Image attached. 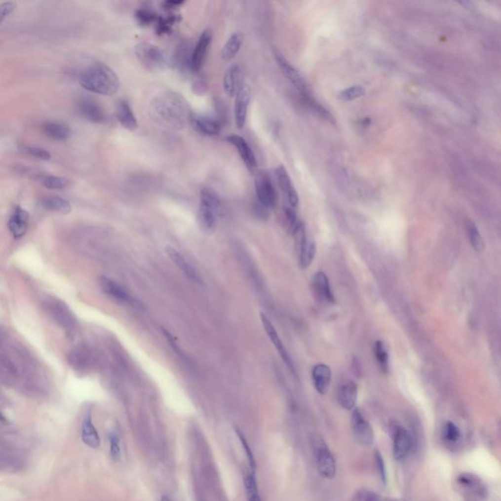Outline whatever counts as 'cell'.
Masks as SVG:
<instances>
[{
  "mask_svg": "<svg viewBox=\"0 0 501 501\" xmlns=\"http://www.w3.org/2000/svg\"><path fill=\"white\" fill-rule=\"evenodd\" d=\"M42 206L48 211L58 212L61 214H69L72 210L70 203L67 200L59 197L45 198L42 201Z\"/></svg>",
  "mask_w": 501,
  "mask_h": 501,
  "instance_id": "obj_31",
  "label": "cell"
},
{
  "mask_svg": "<svg viewBox=\"0 0 501 501\" xmlns=\"http://www.w3.org/2000/svg\"><path fill=\"white\" fill-rule=\"evenodd\" d=\"M109 444L112 459L114 461H118L120 459V443L119 437L116 433L109 434Z\"/></svg>",
  "mask_w": 501,
  "mask_h": 501,
  "instance_id": "obj_38",
  "label": "cell"
},
{
  "mask_svg": "<svg viewBox=\"0 0 501 501\" xmlns=\"http://www.w3.org/2000/svg\"><path fill=\"white\" fill-rule=\"evenodd\" d=\"M135 18H136V21L139 23V25H141L143 27L149 26V25L157 22L159 19L154 12H152L148 9L137 10L135 13Z\"/></svg>",
  "mask_w": 501,
  "mask_h": 501,
  "instance_id": "obj_34",
  "label": "cell"
},
{
  "mask_svg": "<svg viewBox=\"0 0 501 501\" xmlns=\"http://www.w3.org/2000/svg\"><path fill=\"white\" fill-rule=\"evenodd\" d=\"M78 111L86 119L94 123H103L107 120V115L101 105L90 98H84L79 101Z\"/></svg>",
  "mask_w": 501,
  "mask_h": 501,
  "instance_id": "obj_16",
  "label": "cell"
},
{
  "mask_svg": "<svg viewBox=\"0 0 501 501\" xmlns=\"http://www.w3.org/2000/svg\"><path fill=\"white\" fill-rule=\"evenodd\" d=\"M261 321L263 323V326L267 332V334L269 336V338L270 339L271 343L273 344V346L275 347L276 350L278 351L282 360L284 361V363L287 365V367L289 368V370L295 374V367H294V363L292 361V358L289 354V352L287 351L285 346L283 345L280 337H279L278 333L275 329V327L273 326L272 322L269 319V317L265 314V313H261Z\"/></svg>",
  "mask_w": 501,
  "mask_h": 501,
  "instance_id": "obj_10",
  "label": "cell"
},
{
  "mask_svg": "<svg viewBox=\"0 0 501 501\" xmlns=\"http://www.w3.org/2000/svg\"><path fill=\"white\" fill-rule=\"evenodd\" d=\"M43 131L47 136L56 140H66L71 136L70 127L64 123L56 121L46 122L43 125Z\"/></svg>",
  "mask_w": 501,
  "mask_h": 501,
  "instance_id": "obj_28",
  "label": "cell"
},
{
  "mask_svg": "<svg viewBox=\"0 0 501 501\" xmlns=\"http://www.w3.org/2000/svg\"><path fill=\"white\" fill-rule=\"evenodd\" d=\"M28 223L29 214L24 209L17 207L14 210L13 215L11 216L8 223V227L14 238L20 239L25 235L28 228Z\"/></svg>",
  "mask_w": 501,
  "mask_h": 501,
  "instance_id": "obj_22",
  "label": "cell"
},
{
  "mask_svg": "<svg viewBox=\"0 0 501 501\" xmlns=\"http://www.w3.org/2000/svg\"><path fill=\"white\" fill-rule=\"evenodd\" d=\"M251 101V89L248 85H243L235 96L234 119L237 128L244 127L247 119V113Z\"/></svg>",
  "mask_w": 501,
  "mask_h": 501,
  "instance_id": "obj_12",
  "label": "cell"
},
{
  "mask_svg": "<svg viewBox=\"0 0 501 501\" xmlns=\"http://www.w3.org/2000/svg\"><path fill=\"white\" fill-rule=\"evenodd\" d=\"M15 4L12 2H4L0 4V24L14 11Z\"/></svg>",
  "mask_w": 501,
  "mask_h": 501,
  "instance_id": "obj_42",
  "label": "cell"
},
{
  "mask_svg": "<svg viewBox=\"0 0 501 501\" xmlns=\"http://www.w3.org/2000/svg\"><path fill=\"white\" fill-rule=\"evenodd\" d=\"M81 440L82 442L91 448H97L100 446V437L93 425L91 412L87 411L83 417L81 424Z\"/></svg>",
  "mask_w": 501,
  "mask_h": 501,
  "instance_id": "obj_23",
  "label": "cell"
},
{
  "mask_svg": "<svg viewBox=\"0 0 501 501\" xmlns=\"http://www.w3.org/2000/svg\"><path fill=\"white\" fill-rule=\"evenodd\" d=\"M466 228H467L468 237H469L472 247L478 253H482L485 250V243H484L483 237L479 231V228L477 227V225L475 224L474 222H472L470 220L467 222Z\"/></svg>",
  "mask_w": 501,
  "mask_h": 501,
  "instance_id": "obj_30",
  "label": "cell"
},
{
  "mask_svg": "<svg viewBox=\"0 0 501 501\" xmlns=\"http://www.w3.org/2000/svg\"><path fill=\"white\" fill-rule=\"evenodd\" d=\"M365 93V89L361 85H355L352 87H349L343 91L340 94V98L344 101H351L356 98H359L363 96Z\"/></svg>",
  "mask_w": 501,
  "mask_h": 501,
  "instance_id": "obj_37",
  "label": "cell"
},
{
  "mask_svg": "<svg viewBox=\"0 0 501 501\" xmlns=\"http://www.w3.org/2000/svg\"><path fill=\"white\" fill-rule=\"evenodd\" d=\"M243 40H244V37L242 34H240V33L233 34L228 39L226 43L223 45V49H222L223 60L228 62V61H231L235 56L237 55V53L239 52V50L243 44Z\"/></svg>",
  "mask_w": 501,
  "mask_h": 501,
  "instance_id": "obj_27",
  "label": "cell"
},
{
  "mask_svg": "<svg viewBox=\"0 0 501 501\" xmlns=\"http://www.w3.org/2000/svg\"><path fill=\"white\" fill-rule=\"evenodd\" d=\"M355 501H379V498L376 494L372 493V492H369V491H365V492H361L357 495Z\"/></svg>",
  "mask_w": 501,
  "mask_h": 501,
  "instance_id": "obj_43",
  "label": "cell"
},
{
  "mask_svg": "<svg viewBox=\"0 0 501 501\" xmlns=\"http://www.w3.org/2000/svg\"><path fill=\"white\" fill-rule=\"evenodd\" d=\"M374 355L384 373L389 371V354L382 341H377L374 345Z\"/></svg>",
  "mask_w": 501,
  "mask_h": 501,
  "instance_id": "obj_32",
  "label": "cell"
},
{
  "mask_svg": "<svg viewBox=\"0 0 501 501\" xmlns=\"http://www.w3.org/2000/svg\"><path fill=\"white\" fill-rule=\"evenodd\" d=\"M338 400L341 406L347 410L354 409L357 400V386L354 382L344 384L338 393Z\"/></svg>",
  "mask_w": 501,
  "mask_h": 501,
  "instance_id": "obj_26",
  "label": "cell"
},
{
  "mask_svg": "<svg viewBox=\"0 0 501 501\" xmlns=\"http://www.w3.org/2000/svg\"><path fill=\"white\" fill-rule=\"evenodd\" d=\"M311 377L315 390L320 394H325L332 380L331 368L325 363H318L312 368Z\"/></svg>",
  "mask_w": 501,
  "mask_h": 501,
  "instance_id": "obj_19",
  "label": "cell"
},
{
  "mask_svg": "<svg viewBox=\"0 0 501 501\" xmlns=\"http://www.w3.org/2000/svg\"><path fill=\"white\" fill-rule=\"evenodd\" d=\"M375 464H376V468L378 470V473H379V476H380V479L382 480V482L384 484H386V481H387V473H386V467H385V461L381 455L380 452H375Z\"/></svg>",
  "mask_w": 501,
  "mask_h": 501,
  "instance_id": "obj_40",
  "label": "cell"
},
{
  "mask_svg": "<svg viewBox=\"0 0 501 501\" xmlns=\"http://www.w3.org/2000/svg\"><path fill=\"white\" fill-rule=\"evenodd\" d=\"M460 437H461L460 429L454 423L450 421L446 422L444 429V438L446 441L450 443H456L459 441Z\"/></svg>",
  "mask_w": 501,
  "mask_h": 501,
  "instance_id": "obj_36",
  "label": "cell"
},
{
  "mask_svg": "<svg viewBox=\"0 0 501 501\" xmlns=\"http://www.w3.org/2000/svg\"><path fill=\"white\" fill-rule=\"evenodd\" d=\"M351 428L355 440L365 446H371L374 442V433L369 422L364 418L361 411L354 408L351 415Z\"/></svg>",
  "mask_w": 501,
  "mask_h": 501,
  "instance_id": "obj_8",
  "label": "cell"
},
{
  "mask_svg": "<svg viewBox=\"0 0 501 501\" xmlns=\"http://www.w3.org/2000/svg\"><path fill=\"white\" fill-rule=\"evenodd\" d=\"M221 211V199L211 188L205 187L200 193L198 222L205 233H212L217 227Z\"/></svg>",
  "mask_w": 501,
  "mask_h": 501,
  "instance_id": "obj_3",
  "label": "cell"
},
{
  "mask_svg": "<svg viewBox=\"0 0 501 501\" xmlns=\"http://www.w3.org/2000/svg\"><path fill=\"white\" fill-rule=\"evenodd\" d=\"M236 432H237V435H238V437H239V439H240V441H241L242 445L244 446L245 451H246V453H247V455H248V459H249V463H250L251 468H252V469H255V467H256V462H255L254 455H253V453H252V450H251L250 446L248 445V443H247V441H246L245 437L242 435V433H241V432H239V431H236Z\"/></svg>",
  "mask_w": 501,
  "mask_h": 501,
  "instance_id": "obj_41",
  "label": "cell"
},
{
  "mask_svg": "<svg viewBox=\"0 0 501 501\" xmlns=\"http://www.w3.org/2000/svg\"><path fill=\"white\" fill-rule=\"evenodd\" d=\"M312 288L314 295L319 302L332 305L336 303L334 293L331 289L329 279L324 272L318 271L314 274L312 277Z\"/></svg>",
  "mask_w": 501,
  "mask_h": 501,
  "instance_id": "obj_15",
  "label": "cell"
},
{
  "mask_svg": "<svg viewBox=\"0 0 501 501\" xmlns=\"http://www.w3.org/2000/svg\"><path fill=\"white\" fill-rule=\"evenodd\" d=\"M255 184L258 202L268 210L274 208L277 202V194L270 175L266 171L258 172Z\"/></svg>",
  "mask_w": 501,
  "mask_h": 501,
  "instance_id": "obj_7",
  "label": "cell"
},
{
  "mask_svg": "<svg viewBox=\"0 0 501 501\" xmlns=\"http://www.w3.org/2000/svg\"><path fill=\"white\" fill-rule=\"evenodd\" d=\"M116 116L118 122L124 128L128 130H135L137 128V119L127 101L120 100L117 102L116 106Z\"/></svg>",
  "mask_w": 501,
  "mask_h": 501,
  "instance_id": "obj_25",
  "label": "cell"
},
{
  "mask_svg": "<svg viewBox=\"0 0 501 501\" xmlns=\"http://www.w3.org/2000/svg\"><path fill=\"white\" fill-rule=\"evenodd\" d=\"M274 56H275V60H276L277 64H278L279 68L281 69L284 76L289 79V81L301 92V94L303 96L308 94V85H307L306 80L304 79L303 76L300 74V72L297 69H295L289 63V61L278 51H275Z\"/></svg>",
  "mask_w": 501,
  "mask_h": 501,
  "instance_id": "obj_9",
  "label": "cell"
},
{
  "mask_svg": "<svg viewBox=\"0 0 501 501\" xmlns=\"http://www.w3.org/2000/svg\"><path fill=\"white\" fill-rule=\"evenodd\" d=\"M313 448L316 459V466L319 474L325 479L334 478L336 475V461L329 447L321 438H318L314 440Z\"/></svg>",
  "mask_w": 501,
  "mask_h": 501,
  "instance_id": "obj_6",
  "label": "cell"
},
{
  "mask_svg": "<svg viewBox=\"0 0 501 501\" xmlns=\"http://www.w3.org/2000/svg\"><path fill=\"white\" fill-rule=\"evenodd\" d=\"M135 55L148 70L163 69L167 64V56L163 49L150 43H139L135 47Z\"/></svg>",
  "mask_w": 501,
  "mask_h": 501,
  "instance_id": "obj_5",
  "label": "cell"
},
{
  "mask_svg": "<svg viewBox=\"0 0 501 501\" xmlns=\"http://www.w3.org/2000/svg\"><path fill=\"white\" fill-rule=\"evenodd\" d=\"M166 253L169 257V259L174 263V265L177 266L180 269V270L188 278L191 279L192 281H194L195 283H197L199 285H204V282L201 278V276L198 274L197 270L186 261V259L182 256V254L180 252H178L177 250H175L171 246H167Z\"/></svg>",
  "mask_w": 501,
  "mask_h": 501,
  "instance_id": "obj_17",
  "label": "cell"
},
{
  "mask_svg": "<svg viewBox=\"0 0 501 501\" xmlns=\"http://www.w3.org/2000/svg\"><path fill=\"white\" fill-rule=\"evenodd\" d=\"M79 83L90 92L106 96L114 95L119 88L118 77L103 63H96L84 70L79 77Z\"/></svg>",
  "mask_w": 501,
  "mask_h": 501,
  "instance_id": "obj_2",
  "label": "cell"
},
{
  "mask_svg": "<svg viewBox=\"0 0 501 501\" xmlns=\"http://www.w3.org/2000/svg\"><path fill=\"white\" fill-rule=\"evenodd\" d=\"M211 42H212V33L210 31H205L199 38L195 45V48L191 54L190 70L193 71L194 73H198L201 70L205 62Z\"/></svg>",
  "mask_w": 501,
  "mask_h": 501,
  "instance_id": "obj_13",
  "label": "cell"
},
{
  "mask_svg": "<svg viewBox=\"0 0 501 501\" xmlns=\"http://www.w3.org/2000/svg\"><path fill=\"white\" fill-rule=\"evenodd\" d=\"M0 422H4V423H5V422H7V420H6L5 416H4L1 412H0Z\"/></svg>",
  "mask_w": 501,
  "mask_h": 501,
  "instance_id": "obj_45",
  "label": "cell"
},
{
  "mask_svg": "<svg viewBox=\"0 0 501 501\" xmlns=\"http://www.w3.org/2000/svg\"><path fill=\"white\" fill-rule=\"evenodd\" d=\"M242 71L238 65L231 66L223 77V88L228 96H236L243 86Z\"/></svg>",
  "mask_w": 501,
  "mask_h": 501,
  "instance_id": "obj_20",
  "label": "cell"
},
{
  "mask_svg": "<svg viewBox=\"0 0 501 501\" xmlns=\"http://www.w3.org/2000/svg\"><path fill=\"white\" fill-rule=\"evenodd\" d=\"M292 235L295 238V244L299 255L300 267L301 269L306 270L310 266V264L315 258L316 245L313 240H310L307 237L306 228L303 223L298 224Z\"/></svg>",
  "mask_w": 501,
  "mask_h": 501,
  "instance_id": "obj_4",
  "label": "cell"
},
{
  "mask_svg": "<svg viewBox=\"0 0 501 501\" xmlns=\"http://www.w3.org/2000/svg\"><path fill=\"white\" fill-rule=\"evenodd\" d=\"M42 184L47 187L48 189H55V190H61L66 188L70 182L65 177L60 176H54V175H47L42 178Z\"/></svg>",
  "mask_w": 501,
  "mask_h": 501,
  "instance_id": "obj_33",
  "label": "cell"
},
{
  "mask_svg": "<svg viewBox=\"0 0 501 501\" xmlns=\"http://www.w3.org/2000/svg\"><path fill=\"white\" fill-rule=\"evenodd\" d=\"M189 123L197 132L206 136L218 135L221 131V123L217 119L193 112L191 113Z\"/></svg>",
  "mask_w": 501,
  "mask_h": 501,
  "instance_id": "obj_14",
  "label": "cell"
},
{
  "mask_svg": "<svg viewBox=\"0 0 501 501\" xmlns=\"http://www.w3.org/2000/svg\"><path fill=\"white\" fill-rule=\"evenodd\" d=\"M275 174L278 180L279 186L285 194L291 208H296L299 205V195L286 168L283 166H279L275 169Z\"/></svg>",
  "mask_w": 501,
  "mask_h": 501,
  "instance_id": "obj_18",
  "label": "cell"
},
{
  "mask_svg": "<svg viewBox=\"0 0 501 501\" xmlns=\"http://www.w3.org/2000/svg\"><path fill=\"white\" fill-rule=\"evenodd\" d=\"M100 287L102 291L110 296L116 301H118L120 303H132L131 297L128 295V293L116 281L108 278V277H101L99 280Z\"/></svg>",
  "mask_w": 501,
  "mask_h": 501,
  "instance_id": "obj_24",
  "label": "cell"
},
{
  "mask_svg": "<svg viewBox=\"0 0 501 501\" xmlns=\"http://www.w3.org/2000/svg\"><path fill=\"white\" fill-rule=\"evenodd\" d=\"M184 3V1H173V0H168L166 1L163 5L165 7V9H174V8H177L178 6L182 5Z\"/></svg>",
  "mask_w": 501,
  "mask_h": 501,
  "instance_id": "obj_44",
  "label": "cell"
},
{
  "mask_svg": "<svg viewBox=\"0 0 501 501\" xmlns=\"http://www.w3.org/2000/svg\"><path fill=\"white\" fill-rule=\"evenodd\" d=\"M149 113L158 124L170 129H181L189 123L192 111L180 94L167 92L152 100Z\"/></svg>",
  "mask_w": 501,
  "mask_h": 501,
  "instance_id": "obj_1",
  "label": "cell"
},
{
  "mask_svg": "<svg viewBox=\"0 0 501 501\" xmlns=\"http://www.w3.org/2000/svg\"><path fill=\"white\" fill-rule=\"evenodd\" d=\"M175 22H177V17L174 15H170L167 18H159L156 28L157 34L159 36L169 34L171 32V27L173 24H175Z\"/></svg>",
  "mask_w": 501,
  "mask_h": 501,
  "instance_id": "obj_35",
  "label": "cell"
},
{
  "mask_svg": "<svg viewBox=\"0 0 501 501\" xmlns=\"http://www.w3.org/2000/svg\"><path fill=\"white\" fill-rule=\"evenodd\" d=\"M411 448V439L409 434L402 427L393 429V456L396 460L403 459Z\"/></svg>",
  "mask_w": 501,
  "mask_h": 501,
  "instance_id": "obj_21",
  "label": "cell"
},
{
  "mask_svg": "<svg viewBox=\"0 0 501 501\" xmlns=\"http://www.w3.org/2000/svg\"><path fill=\"white\" fill-rule=\"evenodd\" d=\"M226 140H227V142H229L230 144H232L236 148L237 152L239 153L242 161L244 162L245 166L249 169V171L251 173H256L257 168H258V162H257L256 156H255L252 148L248 144V142L242 136L236 135V134L227 136Z\"/></svg>",
  "mask_w": 501,
  "mask_h": 501,
  "instance_id": "obj_11",
  "label": "cell"
},
{
  "mask_svg": "<svg viewBox=\"0 0 501 501\" xmlns=\"http://www.w3.org/2000/svg\"><path fill=\"white\" fill-rule=\"evenodd\" d=\"M26 153L34 158H37V159H39V160H43V161H46V160H49L51 155L48 151L42 149V148H39V147H27L25 149Z\"/></svg>",
  "mask_w": 501,
  "mask_h": 501,
  "instance_id": "obj_39",
  "label": "cell"
},
{
  "mask_svg": "<svg viewBox=\"0 0 501 501\" xmlns=\"http://www.w3.org/2000/svg\"><path fill=\"white\" fill-rule=\"evenodd\" d=\"M244 485L248 501H262L258 482L253 472H247L244 474Z\"/></svg>",
  "mask_w": 501,
  "mask_h": 501,
  "instance_id": "obj_29",
  "label": "cell"
}]
</instances>
